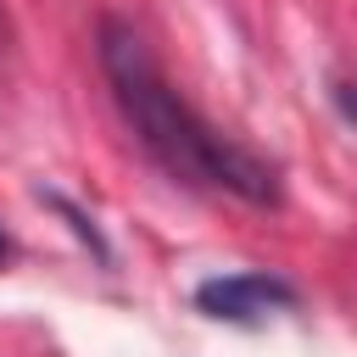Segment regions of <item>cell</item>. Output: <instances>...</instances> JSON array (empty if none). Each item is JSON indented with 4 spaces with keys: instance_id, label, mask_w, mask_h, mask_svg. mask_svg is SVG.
<instances>
[{
    "instance_id": "6da1fadb",
    "label": "cell",
    "mask_w": 357,
    "mask_h": 357,
    "mask_svg": "<svg viewBox=\"0 0 357 357\" xmlns=\"http://www.w3.org/2000/svg\"><path fill=\"white\" fill-rule=\"evenodd\" d=\"M100 73L112 84V100L123 112V123L134 128V139L145 145V156L190 184V190H218V195H240L251 206H273L279 201V173L251 156L240 139H229L223 128H212L156 67V56L145 50V39L106 17L100 22Z\"/></svg>"
},
{
    "instance_id": "7a4b0ae2",
    "label": "cell",
    "mask_w": 357,
    "mask_h": 357,
    "mask_svg": "<svg viewBox=\"0 0 357 357\" xmlns=\"http://www.w3.org/2000/svg\"><path fill=\"white\" fill-rule=\"evenodd\" d=\"M296 290L279 279V273H262V268H245V273H218V279H201L195 284V307L218 324H268L279 312H290Z\"/></svg>"
},
{
    "instance_id": "3957f363",
    "label": "cell",
    "mask_w": 357,
    "mask_h": 357,
    "mask_svg": "<svg viewBox=\"0 0 357 357\" xmlns=\"http://www.w3.org/2000/svg\"><path fill=\"white\" fill-rule=\"evenodd\" d=\"M340 106H346V117H351V123H357V84H351V89H346V95H340Z\"/></svg>"
},
{
    "instance_id": "277c9868",
    "label": "cell",
    "mask_w": 357,
    "mask_h": 357,
    "mask_svg": "<svg viewBox=\"0 0 357 357\" xmlns=\"http://www.w3.org/2000/svg\"><path fill=\"white\" fill-rule=\"evenodd\" d=\"M6 257H11V240H6V229H0V268H6Z\"/></svg>"
}]
</instances>
